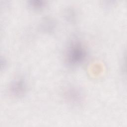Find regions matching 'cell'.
<instances>
[{
  "label": "cell",
  "mask_w": 127,
  "mask_h": 127,
  "mask_svg": "<svg viewBox=\"0 0 127 127\" xmlns=\"http://www.w3.org/2000/svg\"><path fill=\"white\" fill-rule=\"evenodd\" d=\"M10 94L15 98L22 97L26 93L27 83L23 77H18L14 79L8 88Z\"/></svg>",
  "instance_id": "cell-3"
},
{
  "label": "cell",
  "mask_w": 127,
  "mask_h": 127,
  "mask_svg": "<svg viewBox=\"0 0 127 127\" xmlns=\"http://www.w3.org/2000/svg\"><path fill=\"white\" fill-rule=\"evenodd\" d=\"M29 8L35 11L43 9L47 5V2L43 0H29L27 2Z\"/></svg>",
  "instance_id": "cell-4"
},
{
  "label": "cell",
  "mask_w": 127,
  "mask_h": 127,
  "mask_svg": "<svg viewBox=\"0 0 127 127\" xmlns=\"http://www.w3.org/2000/svg\"><path fill=\"white\" fill-rule=\"evenodd\" d=\"M65 16L66 17L67 20L70 22H73L76 19V13H75V11L72 9H67L65 12Z\"/></svg>",
  "instance_id": "cell-6"
},
{
  "label": "cell",
  "mask_w": 127,
  "mask_h": 127,
  "mask_svg": "<svg viewBox=\"0 0 127 127\" xmlns=\"http://www.w3.org/2000/svg\"><path fill=\"white\" fill-rule=\"evenodd\" d=\"M64 97L67 103L72 106L78 107L84 102L83 91L78 86L69 85L64 89Z\"/></svg>",
  "instance_id": "cell-2"
},
{
  "label": "cell",
  "mask_w": 127,
  "mask_h": 127,
  "mask_svg": "<svg viewBox=\"0 0 127 127\" xmlns=\"http://www.w3.org/2000/svg\"><path fill=\"white\" fill-rule=\"evenodd\" d=\"M87 56L86 48L80 41L73 39L69 43L65 52V61L68 66L75 67L80 65Z\"/></svg>",
  "instance_id": "cell-1"
},
{
  "label": "cell",
  "mask_w": 127,
  "mask_h": 127,
  "mask_svg": "<svg viewBox=\"0 0 127 127\" xmlns=\"http://www.w3.org/2000/svg\"><path fill=\"white\" fill-rule=\"evenodd\" d=\"M116 3V1L115 0H111V1H103V3L102 4L103 7L106 9V10H109L112 8L114 6Z\"/></svg>",
  "instance_id": "cell-7"
},
{
  "label": "cell",
  "mask_w": 127,
  "mask_h": 127,
  "mask_svg": "<svg viewBox=\"0 0 127 127\" xmlns=\"http://www.w3.org/2000/svg\"><path fill=\"white\" fill-rule=\"evenodd\" d=\"M56 26L55 22L51 18L44 19L41 23V28L43 31L51 32L55 29Z\"/></svg>",
  "instance_id": "cell-5"
}]
</instances>
